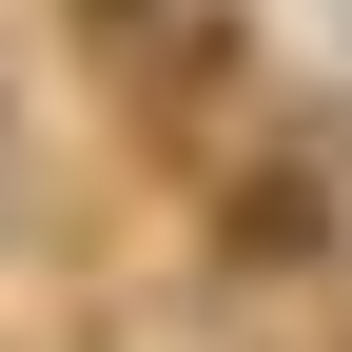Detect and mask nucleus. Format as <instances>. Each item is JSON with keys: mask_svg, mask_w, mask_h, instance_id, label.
<instances>
[{"mask_svg": "<svg viewBox=\"0 0 352 352\" xmlns=\"http://www.w3.org/2000/svg\"><path fill=\"white\" fill-rule=\"evenodd\" d=\"M352 254V118H254L196 196V274L215 294H294Z\"/></svg>", "mask_w": 352, "mask_h": 352, "instance_id": "1", "label": "nucleus"}, {"mask_svg": "<svg viewBox=\"0 0 352 352\" xmlns=\"http://www.w3.org/2000/svg\"><path fill=\"white\" fill-rule=\"evenodd\" d=\"M333 352H352V314H333Z\"/></svg>", "mask_w": 352, "mask_h": 352, "instance_id": "4", "label": "nucleus"}, {"mask_svg": "<svg viewBox=\"0 0 352 352\" xmlns=\"http://www.w3.org/2000/svg\"><path fill=\"white\" fill-rule=\"evenodd\" d=\"M333 20H352V0H333Z\"/></svg>", "mask_w": 352, "mask_h": 352, "instance_id": "5", "label": "nucleus"}, {"mask_svg": "<svg viewBox=\"0 0 352 352\" xmlns=\"http://www.w3.org/2000/svg\"><path fill=\"white\" fill-rule=\"evenodd\" d=\"M59 20H78V39H98V59H118V39H157L176 0H59Z\"/></svg>", "mask_w": 352, "mask_h": 352, "instance_id": "3", "label": "nucleus"}, {"mask_svg": "<svg viewBox=\"0 0 352 352\" xmlns=\"http://www.w3.org/2000/svg\"><path fill=\"white\" fill-rule=\"evenodd\" d=\"M98 78H118L138 176H215V157L254 138V20H235V0H176V20H157V39H118Z\"/></svg>", "mask_w": 352, "mask_h": 352, "instance_id": "2", "label": "nucleus"}]
</instances>
